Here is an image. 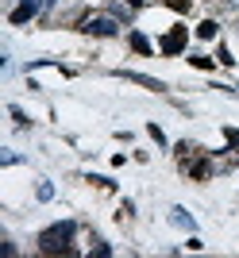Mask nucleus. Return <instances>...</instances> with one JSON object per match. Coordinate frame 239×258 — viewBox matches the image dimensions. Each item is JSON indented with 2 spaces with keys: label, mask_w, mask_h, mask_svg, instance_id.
<instances>
[{
  "label": "nucleus",
  "mask_w": 239,
  "mask_h": 258,
  "mask_svg": "<svg viewBox=\"0 0 239 258\" xmlns=\"http://www.w3.org/2000/svg\"><path fill=\"white\" fill-rule=\"evenodd\" d=\"M189 173H193L197 181H205V177H208V173H212V170H208V162L201 158V162H193V166H189Z\"/></svg>",
  "instance_id": "nucleus-7"
},
{
  "label": "nucleus",
  "mask_w": 239,
  "mask_h": 258,
  "mask_svg": "<svg viewBox=\"0 0 239 258\" xmlns=\"http://www.w3.org/2000/svg\"><path fill=\"white\" fill-rule=\"evenodd\" d=\"M89 35H116V20H108V16H93V20L85 23Z\"/></svg>",
  "instance_id": "nucleus-4"
},
{
  "label": "nucleus",
  "mask_w": 239,
  "mask_h": 258,
  "mask_svg": "<svg viewBox=\"0 0 239 258\" xmlns=\"http://www.w3.org/2000/svg\"><path fill=\"white\" fill-rule=\"evenodd\" d=\"M131 46L139 54H151V43H147V35H139V31H131Z\"/></svg>",
  "instance_id": "nucleus-6"
},
{
  "label": "nucleus",
  "mask_w": 239,
  "mask_h": 258,
  "mask_svg": "<svg viewBox=\"0 0 239 258\" xmlns=\"http://www.w3.org/2000/svg\"><path fill=\"white\" fill-rule=\"evenodd\" d=\"M50 197H54V185L43 181V185H39V201H50Z\"/></svg>",
  "instance_id": "nucleus-12"
},
{
  "label": "nucleus",
  "mask_w": 239,
  "mask_h": 258,
  "mask_svg": "<svg viewBox=\"0 0 239 258\" xmlns=\"http://www.w3.org/2000/svg\"><path fill=\"white\" fill-rule=\"evenodd\" d=\"M147 131H151V139H154V143H162V147H166V135H162V127H154V123H151Z\"/></svg>",
  "instance_id": "nucleus-13"
},
{
  "label": "nucleus",
  "mask_w": 239,
  "mask_h": 258,
  "mask_svg": "<svg viewBox=\"0 0 239 258\" xmlns=\"http://www.w3.org/2000/svg\"><path fill=\"white\" fill-rule=\"evenodd\" d=\"M124 77L128 81H135V85H147V89H154V93H162V81H154V77H147V74H131V70H124Z\"/></svg>",
  "instance_id": "nucleus-5"
},
{
  "label": "nucleus",
  "mask_w": 239,
  "mask_h": 258,
  "mask_svg": "<svg viewBox=\"0 0 239 258\" xmlns=\"http://www.w3.org/2000/svg\"><path fill=\"white\" fill-rule=\"evenodd\" d=\"M74 220H62V224L46 227L43 235H39V250L43 254H70V239H74Z\"/></svg>",
  "instance_id": "nucleus-1"
},
{
  "label": "nucleus",
  "mask_w": 239,
  "mask_h": 258,
  "mask_svg": "<svg viewBox=\"0 0 239 258\" xmlns=\"http://www.w3.org/2000/svg\"><path fill=\"white\" fill-rule=\"evenodd\" d=\"M166 4H170L174 12H189V8H193V0H166Z\"/></svg>",
  "instance_id": "nucleus-11"
},
{
  "label": "nucleus",
  "mask_w": 239,
  "mask_h": 258,
  "mask_svg": "<svg viewBox=\"0 0 239 258\" xmlns=\"http://www.w3.org/2000/svg\"><path fill=\"white\" fill-rule=\"evenodd\" d=\"M189 62H193L197 70H212V58H205V54H193V58H189Z\"/></svg>",
  "instance_id": "nucleus-10"
},
{
  "label": "nucleus",
  "mask_w": 239,
  "mask_h": 258,
  "mask_svg": "<svg viewBox=\"0 0 239 258\" xmlns=\"http://www.w3.org/2000/svg\"><path fill=\"white\" fill-rule=\"evenodd\" d=\"M197 35H201V39H212V35H216V23H212V20H205L201 27H197Z\"/></svg>",
  "instance_id": "nucleus-9"
},
{
  "label": "nucleus",
  "mask_w": 239,
  "mask_h": 258,
  "mask_svg": "<svg viewBox=\"0 0 239 258\" xmlns=\"http://www.w3.org/2000/svg\"><path fill=\"white\" fill-rule=\"evenodd\" d=\"M124 4H131V8H139V4H143V0H124Z\"/></svg>",
  "instance_id": "nucleus-14"
},
{
  "label": "nucleus",
  "mask_w": 239,
  "mask_h": 258,
  "mask_svg": "<svg viewBox=\"0 0 239 258\" xmlns=\"http://www.w3.org/2000/svg\"><path fill=\"white\" fill-rule=\"evenodd\" d=\"M170 220H174L177 227H193V220L185 216V208H174V216H170Z\"/></svg>",
  "instance_id": "nucleus-8"
},
{
  "label": "nucleus",
  "mask_w": 239,
  "mask_h": 258,
  "mask_svg": "<svg viewBox=\"0 0 239 258\" xmlns=\"http://www.w3.org/2000/svg\"><path fill=\"white\" fill-rule=\"evenodd\" d=\"M185 43H189V31H185L182 23H177V27H170V31L162 35L158 50H162V54H182V50H185Z\"/></svg>",
  "instance_id": "nucleus-2"
},
{
  "label": "nucleus",
  "mask_w": 239,
  "mask_h": 258,
  "mask_svg": "<svg viewBox=\"0 0 239 258\" xmlns=\"http://www.w3.org/2000/svg\"><path fill=\"white\" fill-rule=\"evenodd\" d=\"M39 12H43V0H20V8L12 12L8 20L16 23V27H20V23H27V20H35V16H39Z\"/></svg>",
  "instance_id": "nucleus-3"
}]
</instances>
